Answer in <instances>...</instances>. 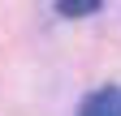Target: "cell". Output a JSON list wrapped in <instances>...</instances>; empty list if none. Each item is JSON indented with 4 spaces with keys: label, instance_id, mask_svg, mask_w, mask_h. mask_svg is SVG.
<instances>
[{
    "label": "cell",
    "instance_id": "2",
    "mask_svg": "<svg viewBox=\"0 0 121 116\" xmlns=\"http://www.w3.org/2000/svg\"><path fill=\"white\" fill-rule=\"evenodd\" d=\"M60 17H86V13H99V0H56Z\"/></svg>",
    "mask_w": 121,
    "mask_h": 116
},
{
    "label": "cell",
    "instance_id": "1",
    "mask_svg": "<svg viewBox=\"0 0 121 116\" xmlns=\"http://www.w3.org/2000/svg\"><path fill=\"white\" fill-rule=\"evenodd\" d=\"M78 116H121V86H99V90H91L78 103Z\"/></svg>",
    "mask_w": 121,
    "mask_h": 116
}]
</instances>
